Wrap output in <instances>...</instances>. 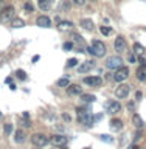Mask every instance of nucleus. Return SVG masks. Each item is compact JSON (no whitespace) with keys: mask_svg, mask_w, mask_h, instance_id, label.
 Listing matches in <instances>:
<instances>
[{"mask_svg":"<svg viewBox=\"0 0 146 149\" xmlns=\"http://www.w3.org/2000/svg\"><path fill=\"white\" fill-rule=\"evenodd\" d=\"M132 123H134V126H135L137 129H142V127H143V120H142V116H140L138 113H134Z\"/></svg>","mask_w":146,"mask_h":149,"instance_id":"5701e85b","label":"nucleus"},{"mask_svg":"<svg viewBox=\"0 0 146 149\" xmlns=\"http://www.w3.org/2000/svg\"><path fill=\"white\" fill-rule=\"evenodd\" d=\"M106 112L110 115H117L121 112V104L118 101H107L106 102Z\"/></svg>","mask_w":146,"mask_h":149,"instance_id":"6e6552de","label":"nucleus"},{"mask_svg":"<svg viewBox=\"0 0 146 149\" xmlns=\"http://www.w3.org/2000/svg\"><path fill=\"white\" fill-rule=\"evenodd\" d=\"M68 84H70V81L67 78H62V79H59L58 81V86L59 87H68Z\"/></svg>","mask_w":146,"mask_h":149,"instance_id":"bb28decb","label":"nucleus"},{"mask_svg":"<svg viewBox=\"0 0 146 149\" xmlns=\"http://www.w3.org/2000/svg\"><path fill=\"white\" fill-rule=\"evenodd\" d=\"M115 51L117 53H124L126 48H128V44H126V40H124V37L123 36H118L115 39Z\"/></svg>","mask_w":146,"mask_h":149,"instance_id":"9d476101","label":"nucleus"},{"mask_svg":"<svg viewBox=\"0 0 146 149\" xmlns=\"http://www.w3.org/2000/svg\"><path fill=\"white\" fill-rule=\"evenodd\" d=\"M129 86L128 84H124V82H120V86H117L115 88V96L117 98H120V100H126V98L129 96Z\"/></svg>","mask_w":146,"mask_h":149,"instance_id":"20e7f679","label":"nucleus"},{"mask_svg":"<svg viewBox=\"0 0 146 149\" xmlns=\"http://www.w3.org/2000/svg\"><path fill=\"white\" fill-rule=\"evenodd\" d=\"M5 8V0H0V9Z\"/></svg>","mask_w":146,"mask_h":149,"instance_id":"58836bf2","label":"nucleus"},{"mask_svg":"<svg viewBox=\"0 0 146 149\" xmlns=\"http://www.w3.org/2000/svg\"><path fill=\"white\" fill-rule=\"evenodd\" d=\"M41 58H39V56H34V58H33V62H37V61H39Z\"/></svg>","mask_w":146,"mask_h":149,"instance_id":"a19ab883","label":"nucleus"},{"mask_svg":"<svg viewBox=\"0 0 146 149\" xmlns=\"http://www.w3.org/2000/svg\"><path fill=\"white\" fill-rule=\"evenodd\" d=\"M100 138L103 141H112V137H109V135H100Z\"/></svg>","mask_w":146,"mask_h":149,"instance_id":"72a5a7b5","label":"nucleus"},{"mask_svg":"<svg viewBox=\"0 0 146 149\" xmlns=\"http://www.w3.org/2000/svg\"><path fill=\"white\" fill-rule=\"evenodd\" d=\"M25 140H27V135H25V132H23L22 129H19V130L14 132V141L16 143H23Z\"/></svg>","mask_w":146,"mask_h":149,"instance_id":"6ab92c4d","label":"nucleus"},{"mask_svg":"<svg viewBox=\"0 0 146 149\" xmlns=\"http://www.w3.org/2000/svg\"><path fill=\"white\" fill-rule=\"evenodd\" d=\"M31 143L34 144V146H45L47 143H48V137L44 134H33L31 135Z\"/></svg>","mask_w":146,"mask_h":149,"instance_id":"423d86ee","label":"nucleus"},{"mask_svg":"<svg viewBox=\"0 0 146 149\" xmlns=\"http://www.w3.org/2000/svg\"><path fill=\"white\" fill-rule=\"evenodd\" d=\"M135 74H137V79H138V81L145 82V81H146V65H145V64L140 65V67L137 68V73H135Z\"/></svg>","mask_w":146,"mask_h":149,"instance_id":"dca6fc26","label":"nucleus"},{"mask_svg":"<svg viewBox=\"0 0 146 149\" xmlns=\"http://www.w3.org/2000/svg\"><path fill=\"white\" fill-rule=\"evenodd\" d=\"M67 95H68V96L82 95V87L78 86V84H68V87H67Z\"/></svg>","mask_w":146,"mask_h":149,"instance_id":"f8f14e48","label":"nucleus"},{"mask_svg":"<svg viewBox=\"0 0 146 149\" xmlns=\"http://www.w3.org/2000/svg\"><path fill=\"white\" fill-rule=\"evenodd\" d=\"M81 100L84 102H93L95 101V95H92V93H84V95H81Z\"/></svg>","mask_w":146,"mask_h":149,"instance_id":"393cba45","label":"nucleus"},{"mask_svg":"<svg viewBox=\"0 0 146 149\" xmlns=\"http://www.w3.org/2000/svg\"><path fill=\"white\" fill-rule=\"evenodd\" d=\"M62 116H64V120H65V121H70V116H68L67 113H64Z\"/></svg>","mask_w":146,"mask_h":149,"instance_id":"ea45409f","label":"nucleus"},{"mask_svg":"<svg viewBox=\"0 0 146 149\" xmlns=\"http://www.w3.org/2000/svg\"><path fill=\"white\" fill-rule=\"evenodd\" d=\"M67 8H68V3H64L62 6H59V9H61V11H62V9H67Z\"/></svg>","mask_w":146,"mask_h":149,"instance_id":"e433bc0d","label":"nucleus"},{"mask_svg":"<svg viewBox=\"0 0 146 149\" xmlns=\"http://www.w3.org/2000/svg\"><path fill=\"white\" fill-rule=\"evenodd\" d=\"M72 42H73L75 47H79V48H84V47H86L84 37L81 34H78V33H72Z\"/></svg>","mask_w":146,"mask_h":149,"instance_id":"4468645a","label":"nucleus"},{"mask_svg":"<svg viewBox=\"0 0 146 149\" xmlns=\"http://www.w3.org/2000/svg\"><path fill=\"white\" fill-rule=\"evenodd\" d=\"M16 74H17V78H19V79H23V81L27 79V73L23 72V70H17V73H16Z\"/></svg>","mask_w":146,"mask_h":149,"instance_id":"c756f323","label":"nucleus"},{"mask_svg":"<svg viewBox=\"0 0 146 149\" xmlns=\"http://www.w3.org/2000/svg\"><path fill=\"white\" fill-rule=\"evenodd\" d=\"M110 129L112 130H115V132H118V130L123 129V121L118 120V118H114V120H110Z\"/></svg>","mask_w":146,"mask_h":149,"instance_id":"f3484780","label":"nucleus"},{"mask_svg":"<svg viewBox=\"0 0 146 149\" xmlns=\"http://www.w3.org/2000/svg\"><path fill=\"white\" fill-rule=\"evenodd\" d=\"M50 141L53 143L54 146H58V148H61V146H67L68 137H65V135H62V134H56V135H53V137L50 138Z\"/></svg>","mask_w":146,"mask_h":149,"instance_id":"1a4fd4ad","label":"nucleus"},{"mask_svg":"<svg viewBox=\"0 0 146 149\" xmlns=\"http://www.w3.org/2000/svg\"><path fill=\"white\" fill-rule=\"evenodd\" d=\"M73 47H75L73 42H65V44H64V50H65V51H70Z\"/></svg>","mask_w":146,"mask_h":149,"instance_id":"7c9ffc66","label":"nucleus"},{"mask_svg":"<svg viewBox=\"0 0 146 149\" xmlns=\"http://www.w3.org/2000/svg\"><path fill=\"white\" fill-rule=\"evenodd\" d=\"M36 25L41 28H50L51 26V19L48 16H39L36 19Z\"/></svg>","mask_w":146,"mask_h":149,"instance_id":"ddd939ff","label":"nucleus"},{"mask_svg":"<svg viewBox=\"0 0 146 149\" xmlns=\"http://www.w3.org/2000/svg\"><path fill=\"white\" fill-rule=\"evenodd\" d=\"M84 149H92V148H89V146H87V148H84Z\"/></svg>","mask_w":146,"mask_h":149,"instance_id":"c03bdc74","label":"nucleus"},{"mask_svg":"<svg viewBox=\"0 0 146 149\" xmlns=\"http://www.w3.org/2000/svg\"><path fill=\"white\" fill-rule=\"evenodd\" d=\"M81 26L84 28V30H87V31H93V30H95V25H93V22L90 20V19H82V20H81Z\"/></svg>","mask_w":146,"mask_h":149,"instance_id":"aec40b11","label":"nucleus"},{"mask_svg":"<svg viewBox=\"0 0 146 149\" xmlns=\"http://www.w3.org/2000/svg\"><path fill=\"white\" fill-rule=\"evenodd\" d=\"M93 67H95V61H86V62H82L78 67V72L79 73H87V72H90Z\"/></svg>","mask_w":146,"mask_h":149,"instance_id":"2eb2a0df","label":"nucleus"},{"mask_svg":"<svg viewBox=\"0 0 146 149\" xmlns=\"http://www.w3.org/2000/svg\"><path fill=\"white\" fill-rule=\"evenodd\" d=\"M106 79H107V81H112V79H114V73H107L106 74Z\"/></svg>","mask_w":146,"mask_h":149,"instance_id":"c9c22d12","label":"nucleus"},{"mask_svg":"<svg viewBox=\"0 0 146 149\" xmlns=\"http://www.w3.org/2000/svg\"><path fill=\"white\" fill-rule=\"evenodd\" d=\"M3 130H5V135H11L14 132V127L11 123H5L3 124Z\"/></svg>","mask_w":146,"mask_h":149,"instance_id":"a878e982","label":"nucleus"},{"mask_svg":"<svg viewBox=\"0 0 146 149\" xmlns=\"http://www.w3.org/2000/svg\"><path fill=\"white\" fill-rule=\"evenodd\" d=\"M0 116H2V113H0Z\"/></svg>","mask_w":146,"mask_h":149,"instance_id":"a18cd8bd","label":"nucleus"},{"mask_svg":"<svg viewBox=\"0 0 146 149\" xmlns=\"http://www.w3.org/2000/svg\"><path fill=\"white\" fill-rule=\"evenodd\" d=\"M137 59H138L137 54H131V56H129V62H131V64H135V62H137Z\"/></svg>","mask_w":146,"mask_h":149,"instance_id":"2f4dec72","label":"nucleus"},{"mask_svg":"<svg viewBox=\"0 0 146 149\" xmlns=\"http://www.w3.org/2000/svg\"><path fill=\"white\" fill-rule=\"evenodd\" d=\"M14 19V6H5L0 9V22L9 23Z\"/></svg>","mask_w":146,"mask_h":149,"instance_id":"7ed1b4c3","label":"nucleus"},{"mask_svg":"<svg viewBox=\"0 0 146 149\" xmlns=\"http://www.w3.org/2000/svg\"><path fill=\"white\" fill-rule=\"evenodd\" d=\"M76 65H78V59L72 58V59H68V61H67V67H68V68H72V67H76Z\"/></svg>","mask_w":146,"mask_h":149,"instance_id":"c85d7f7f","label":"nucleus"},{"mask_svg":"<svg viewBox=\"0 0 146 149\" xmlns=\"http://www.w3.org/2000/svg\"><path fill=\"white\" fill-rule=\"evenodd\" d=\"M9 23H11L13 28H22V26H25V20H23V19H19V17H14Z\"/></svg>","mask_w":146,"mask_h":149,"instance_id":"b1692460","label":"nucleus"},{"mask_svg":"<svg viewBox=\"0 0 146 149\" xmlns=\"http://www.w3.org/2000/svg\"><path fill=\"white\" fill-rule=\"evenodd\" d=\"M76 120H78V123L87 126V127H92V124H93V116L86 109H82V107H76Z\"/></svg>","mask_w":146,"mask_h":149,"instance_id":"f257e3e1","label":"nucleus"},{"mask_svg":"<svg viewBox=\"0 0 146 149\" xmlns=\"http://www.w3.org/2000/svg\"><path fill=\"white\" fill-rule=\"evenodd\" d=\"M132 149H140L138 146H132Z\"/></svg>","mask_w":146,"mask_h":149,"instance_id":"37998d69","label":"nucleus"},{"mask_svg":"<svg viewBox=\"0 0 146 149\" xmlns=\"http://www.w3.org/2000/svg\"><path fill=\"white\" fill-rule=\"evenodd\" d=\"M134 106H135L134 102H129V104H128V109H129V110H132V109H134Z\"/></svg>","mask_w":146,"mask_h":149,"instance_id":"4c0bfd02","label":"nucleus"},{"mask_svg":"<svg viewBox=\"0 0 146 149\" xmlns=\"http://www.w3.org/2000/svg\"><path fill=\"white\" fill-rule=\"evenodd\" d=\"M87 51L93 56H96V58H103V56L106 54V45L103 44L101 40L98 39H93L92 40V45L87 48Z\"/></svg>","mask_w":146,"mask_h":149,"instance_id":"f03ea898","label":"nucleus"},{"mask_svg":"<svg viewBox=\"0 0 146 149\" xmlns=\"http://www.w3.org/2000/svg\"><path fill=\"white\" fill-rule=\"evenodd\" d=\"M121 65H123V59H121L120 56H110V58L107 59V62H106V67L109 68V70L120 68Z\"/></svg>","mask_w":146,"mask_h":149,"instance_id":"0eeeda50","label":"nucleus"},{"mask_svg":"<svg viewBox=\"0 0 146 149\" xmlns=\"http://www.w3.org/2000/svg\"><path fill=\"white\" fill-rule=\"evenodd\" d=\"M23 8H25L28 13H33V6H31V5L28 3V2H27V3H23Z\"/></svg>","mask_w":146,"mask_h":149,"instance_id":"473e14b6","label":"nucleus"},{"mask_svg":"<svg viewBox=\"0 0 146 149\" xmlns=\"http://www.w3.org/2000/svg\"><path fill=\"white\" fill-rule=\"evenodd\" d=\"M37 6H39L42 11H48L51 8V0H37Z\"/></svg>","mask_w":146,"mask_h":149,"instance_id":"412c9836","label":"nucleus"},{"mask_svg":"<svg viewBox=\"0 0 146 149\" xmlns=\"http://www.w3.org/2000/svg\"><path fill=\"white\" fill-rule=\"evenodd\" d=\"M92 2H93V0H92Z\"/></svg>","mask_w":146,"mask_h":149,"instance_id":"49530a36","label":"nucleus"},{"mask_svg":"<svg viewBox=\"0 0 146 149\" xmlns=\"http://www.w3.org/2000/svg\"><path fill=\"white\" fill-rule=\"evenodd\" d=\"M73 3H75V5H78V6H81V5L86 3V0H73Z\"/></svg>","mask_w":146,"mask_h":149,"instance_id":"f704fd0d","label":"nucleus"},{"mask_svg":"<svg viewBox=\"0 0 146 149\" xmlns=\"http://www.w3.org/2000/svg\"><path fill=\"white\" fill-rule=\"evenodd\" d=\"M59 149H68V148H67V146H61Z\"/></svg>","mask_w":146,"mask_h":149,"instance_id":"79ce46f5","label":"nucleus"},{"mask_svg":"<svg viewBox=\"0 0 146 149\" xmlns=\"http://www.w3.org/2000/svg\"><path fill=\"white\" fill-rule=\"evenodd\" d=\"M101 82H103V79L100 76H87V78H84V84L89 86V87H100Z\"/></svg>","mask_w":146,"mask_h":149,"instance_id":"9b49d317","label":"nucleus"},{"mask_svg":"<svg viewBox=\"0 0 146 149\" xmlns=\"http://www.w3.org/2000/svg\"><path fill=\"white\" fill-rule=\"evenodd\" d=\"M58 26H59V30L61 31H67V30H72L73 28V23L72 22H68V20H58Z\"/></svg>","mask_w":146,"mask_h":149,"instance_id":"a211bd4d","label":"nucleus"},{"mask_svg":"<svg viewBox=\"0 0 146 149\" xmlns=\"http://www.w3.org/2000/svg\"><path fill=\"white\" fill-rule=\"evenodd\" d=\"M100 31H101L104 36H109L110 33H112V28H109V26H100Z\"/></svg>","mask_w":146,"mask_h":149,"instance_id":"cd10ccee","label":"nucleus"},{"mask_svg":"<svg viewBox=\"0 0 146 149\" xmlns=\"http://www.w3.org/2000/svg\"><path fill=\"white\" fill-rule=\"evenodd\" d=\"M134 54H137L138 58H142V56H145V54H146L145 47H143V45H140V44H134Z\"/></svg>","mask_w":146,"mask_h":149,"instance_id":"4be33fe9","label":"nucleus"},{"mask_svg":"<svg viewBox=\"0 0 146 149\" xmlns=\"http://www.w3.org/2000/svg\"><path fill=\"white\" fill-rule=\"evenodd\" d=\"M128 76H129V68L123 67V65L120 68H117V72L114 73V79L117 82H123L124 79H128Z\"/></svg>","mask_w":146,"mask_h":149,"instance_id":"39448f33","label":"nucleus"}]
</instances>
